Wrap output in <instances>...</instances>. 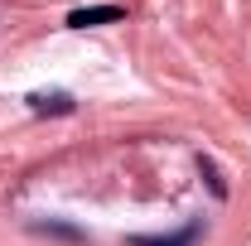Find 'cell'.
<instances>
[{
	"label": "cell",
	"mask_w": 251,
	"mask_h": 246,
	"mask_svg": "<svg viewBox=\"0 0 251 246\" xmlns=\"http://www.w3.org/2000/svg\"><path fill=\"white\" fill-rule=\"evenodd\" d=\"M198 164H203V174H208V184H213V193H218V198H227V188H222L218 169H213V159H198Z\"/></svg>",
	"instance_id": "5"
},
{
	"label": "cell",
	"mask_w": 251,
	"mask_h": 246,
	"mask_svg": "<svg viewBox=\"0 0 251 246\" xmlns=\"http://www.w3.org/2000/svg\"><path fill=\"white\" fill-rule=\"evenodd\" d=\"M203 237V227L198 222H188L184 232H164V237H130V246H193Z\"/></svg>",
	"instance_id": "2"
},
{
	"label": "cell",
	"mask_w": 251,
	"mask_h": 246,
	"mask_svg": "<svg viewBox=\"0 0 251 246\" xmlns=\"http://www.w3.org/2000/svg\"><path fill=\"white\" fill-rule=\"evenodd\" d=\"M29 111H39V116H68L73 111V97L68 92H29Z\"/></svg>",
	"instance_id": "3"
},
{
	"label": "cell",
	"mask_w": 251,
	"mask_h": 246,
	"mask_svg": "<svg viewBox=\"0 0 251 246\" xmlns=\"http://www.w3.org/2000/svg\"><path fill=\"white\" fill-rule=\"evenodd\" d=\"M121 20H126L121 5H87V10L68 15V29H97V25H121Z\"/></svg>",
	"instance_id": "1"
},
{
	"label": "cell",
	"mask_w": 251,
	"mask_h": 246,
	"mask_svg": "<svg viewBox=\"0 0 251 246\" xmlns=\"http://www.w3.org/2000/svg\"><path fill=\"white\" fill-rule=\"evenodd\" d=\"M34 232H53V237H68V242H87L82 232H73V227H58V222H39Z\"/></svg>",
	"instance_id": "4"
}]
</instances>
